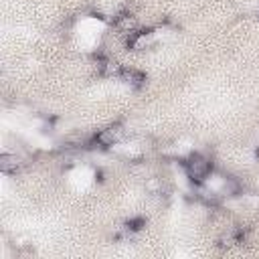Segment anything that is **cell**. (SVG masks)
<instances>
[{
  "instance_id": "1",
  "label": "cell",
  "mask_w": 259,
  "mask_h": 259,
  "mask_svg": "<svg viewBox=\"0 0 259 259\" xmlns=\"http://www.w3.org/2000/svg\"><path fill=\"white\" fill-rule=\"evenodd\" d=\"M184 168H186V176H188L190 180L200 182V180H204V178L208 176V172H210V160H208L206 156L194 154V156L188 158V162H186Z\"/></svg>"
},
{
  "instance_id": "2",
  "label": "cell",
  "mask_w": 259,
  "mask_h": 259,
  "mask_svg": "<svg viewBox=\"0 0 259 259\" xmlns=\"http://www.w3.org/2000/svg\"><path fill=\"white\" fill-rule=\"evenodd\" d=\"M121 136H123V127H121L119 123H113V125H107V127L99 130V132L95 134L93 142H95L97 146H101V148H109V146L117 144V142L121 140Z\"/></svg>"
},
{
  "instance_id": "3",
  "label": "cell",
  "mask_w": 259,
  "mask_h": 259,
  "mask_svg": "<svg viewBox=\"0 0 259 259\" xmlns=\"http://www.w3.org/2000/svg\"><path fill=\"white\" fill-rule=\"evenodd\" d=\"M152 45V32L150 30H140V32H134L132 38L127 40V47L132 51H144Z\"/></svg>"
},
{
  "instance_id": "4",
  "label": "cell",
  "mask_w": 259,
  "mask_h": 259,
  "mask_svg": "<svg viewBox=\"0 0 259 259\" xmlns=\"http://www.w3.org/2000/svg\"><path fill=\"white\" fill-rule=\"evenodd\" d=\"M97 67H99L101 75H105V77H119V75H121V71H123V67H121L117 61L103 59V57H99V59H97Z\"/></svg>"
},
{
  "instance_id": "5",
  "label": "cell",
  "mask_w": 259,
  "mask_h": 259,
  "mask_svg": "<svg viewBox=\"0 0 259 259\" xmlns=\"http://www.w3.org/2000/svg\"><path fill=\"white\" fill-rule=\"evenodd\" d=\"M115 28L121 32H134L136 30V16L130 12H121L115 16Z\"/></svg>"
},
{
  "instance_id": "6",
  "label": "cell",
  "mask_w": 259,
  "mask_h": 259,
  "mask_svg": "<svg viewBox=\"0 0 259 259\" xmlns=\"http://www.w3.org/2000/svg\"><path fill=\"white\" fill-rule=\"evenodd\" d=\"M20 168V158L16 156V154H8V152H4L2 156H0V170L2 172H16Z\"/></svg>"
},
{
  "instance_id": "7",
  "label": "cell",
  "mask_w": 259,
  "mask_h": 259,
  "mask_svg": "<svg viewBox=\"0 0 259 259\" xmlns=\"http://www.w3.org/2000/svg\"><path fill=\"white\" fill-rule=\"evenodd\" d=\"M119 77H121L125 83L134 85V87H140V85H144V81H146L144 73H140V71H136V69H123Z\"/></svg>"
},
{
  "instance_id": "8",
  "label": "cell",
  "mask_w": 259,
  "mask_h": 259,
  "mask_svg": "<svg viewBox=\"0 0 259 259\" xmlns=\"http://www.w3.org/2000/svg\"><path fill=\"white\" fill-rule=\"evenodd\" d=\"M237 243H241V235L237 231H229V233H225V235L219 237V247L221 249H229V247H233Z\"/></svg>"
},
{
  "instance_id": "9",
  "label": "cell",
  "mask_w": 259,
  "mask_h": 259,
  "mask_svg": "<svg viewBox=\"0 0 259 259\" xmlns=\"http://www.w3.org/2000/svg\"><path fill=\"white\" fill-rule=\"evenodd\" d=\"M146 190L150 194H162V180L160 178H150L146 180Z\"/></svg>"
}]
</instances>
